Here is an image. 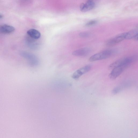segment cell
<instances>
[{
	"mask_svg": "<svg viewBox=\"0 0 138 138\" xmlns=\"http://www.w3.org/2000/svg\"><path fill=\"white\" fill-rule=\"evenodd\" d=\"M95 4L92 0H88L85 4H82L80 6V9L83 12H86L93 9Z\"/></svg>",
	"mask_w": 138,
	"mask_h": 138,
	"instance_id": "8",
	"label": "cell"
},
{
	"mask_svg": "<svg viewBox=\"0 0 138 138\" xmlns=\"http://www.w3.org/2000/svg\"><path fill=\"white\" fill-rule=\"evenodd\" d=\"M91 68V66L89 65L83 67L75 71L72 75V77L75 79H78L82 75L89 72Z\"/></svg>",
	"mask_w": 138,
	"mask_h": 138,
	"instance_id": "3",
	"label": "cell"
},
{
	"mask_svg": "<svg viewBox=\"0 0 138 138\" xmlns=\"http://www.w3.org/2000/svg\"><path fill=\"white\" fill-rule=\"evenodd\" d=\"M2 16L1 15H0V19L2 18Z\"/></svg>",
	"mask_w": 138,
	"mask_h": 138,
	"instance_id": "15",
	"label": "cell"
},
{
	"mask_svg": "<svg viewBox=\"0 0 138 138\" xmlns=\"http://www.w3.org/2000/svg\"><path fill=\"white\" fill-rule=\"evenodd\" d=\"M27 34L30 37L34 39H39L41 36V34L38 31L34 29H31L27 32Z\"/></svg>",
	"mask_w": 138,
	"mask_h": 138,
	"instance_id": "10",
	"label": "cell"
},
{
	"mask_svg": "<svg viewBox=\"0 0 138 138\" xmlns=\"http://www.w3.org/2000/svg\"><path fill=\"white\" fill-rule=\"evenodd\" d=\"M91 51L89 47H84L77 50L72 53L73 55L77 56H84L88 55Z\"/></svg>",
	"mask_w": 138,
	"mask_h": 138,
	"instance_id": "7",
	"label": "cell"
},
{
	"mask_svg": "<svg viewBox=\"0 0 138 138\" xmlns=\"http://www.w3.org/2000/svg\"><path fill=\"white\" fill-rule=\"evenodd\" d=\"M113 53L112 50H106L93 55L90 58L89 60L90 62H94L107 59L111 56Z\"/></svg>",
	"mask_w": 138,
	"mask_h": 138,
	"instance_id": "2",
	"label": "cell"
},
{
	"mask_svg": "<svg viewBox=\"0 0 138 138\" xmlns=\"http://www.w3.org/2000/svg\"><path fill=\"white\" fill-rule=\"evenodd\" d=\"M90 36V34L87 32H83L79 34V36L82 37H87Z\"/></svg>",
	"mask_w": 138,
	"mask_h": 138,
	"instance_id": "13",
	"label": "cell"
},
{
	"mask_svg": "<svg viewBox=\"0 0 138 138\" xmlns=\"http://www.w3.org/2000/svg\"><path fill=\"white\" fill-rule=\"evenodd\" d=\"M31 38V39H29L28 40V45H29V46L31 47V48L33 49L36 48L37 47V44L35 43L34 40V39Z\"/></svg>",
	"mask_w": 138,
	"mask_h": 138,
	"instance_id": "12",
	"label": "cell"
},
{
	"mask_svg": "<svg viewBox=\"0 0 138 138\" xmlns=\"http://www.w3.org/2000/svg\"><path fill=\"white\" fill-rule=\"evenodd\" d=\"M97 21L96 20H92L88 22L86 24V26L89 27L93 26V25L96 24Z\"/></svg>",
	"mask_w": 138,
	"mask_h": 138,
	"instance_id": "14",
	"label": "cell"
},
{
	"mask_svg": "<svg viewBox=\"0 0 138 138\" xmlns=\"http://www.w3.org/2000/svg\"><path fill=\"white\" fill-rule=\"evenodd\" d=\"M126 33L118 35L114 38L110 39L106 42V45L109 46H111L121 42L125 39Z\"/></svg>",
	"mask_w": 138,
	"mask_h": 138,
	"instance_id": "4",
	"label": "cell"
},
{
	"mask_svg": "<svg viewBox=\"0 0 138 138\" xmlns=\"http://www.w3.org/2000/svg\"><path fill=\"white\" fill-rule=\"evenodd\" d=\"M126 68L123 66H120L115 68L113 69L109 76L112 80L116 79L123 72Z\"/></svg>",
	"mask_w": 138,
	"mask_h": 138,
	"instance_id": "5",
	"label": "cell"
},
{
	"mask_svg": "<svg viewBox=\"0 0 138 138\" xmlns=\"http://www.w3.org/2000/svg\"><path fill=\"white\" fill-rule=\"evenodd\" d=\"M15 30L14 28L11 26L4 24L0 26V33L9 34L12 33Z\"/></svg>",
	"mask_w": 138,
	"mask_h": 138,
	"instance_id": "9",
	"label": "cell"
},
{
	"mask_svg": "<svg viewBox=\"0 0 138 138\" xmlns=\"http://www.w3.org/2000/svg\"><path fill=\"white\" fill-rule=\"evenodd\" d=\"M22 55L25 58L29 60L31 64L34 66H36L38 64V60L34 55L29 53L24 52L22 53Z\"/></svg>",
	"mask_w": 138,
	"mask_h": 138,
	"instance_id": "6",
	"label": "cell"
},
{
	"mask_svg": "<svg viewBox=\"0 0 138 138\" xmlns=\"http://www.w3.org/2000/svg\"><path fill=\"white\" fill-rule=\"evenodd\" d=\"M137 59L138 56L136 55L125 57L113 62L110 65L109 68L112 69L115 67L120 66H123L127 68Z\"/></svg>",
	"mask_w": 138,
	"mask_h": 138,
	"instance_id": "1",
	"label": "cell"
},
{
	"mask_svg": "<svg viewBox=\"0 0 138 138\" xmlns=\"http://www.w3.org/2000/svg\"><path fill=\"white\" fill-rule=\"evenodd\" d=\"M138 31L137 29H134L129 32H126L125 39H130L134 38L136 35L138 34Z\"/></svg>",
	"mask_w": 138,
	"mask_h": 138,
	"instance_id": "11",
	"label": "cell"
}]
</instances>
